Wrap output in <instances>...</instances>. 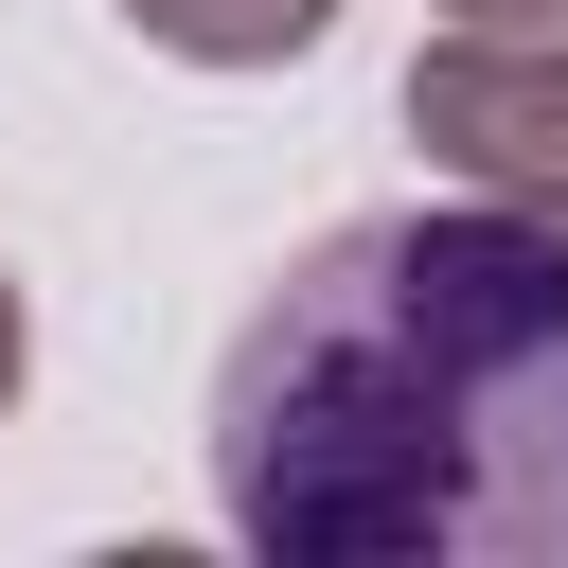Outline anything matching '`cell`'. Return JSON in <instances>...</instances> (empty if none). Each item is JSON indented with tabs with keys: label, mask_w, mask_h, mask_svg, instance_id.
I'll return each instance as SVG.
<instances>
[{
	"label": "cell",
	"mask_w": 568,
	"mask_h": 568,
	"mask_svg": "<svg viewBox=\"0 0 568 568\" xmlns=\"http://www.w3.org/2000/svg\"><path fill=\"white\" fill-rule=\"evenodd\" d=\"M213 515L266 568H568V231H320L213 355Z\"/></svg>",
	"instance_id": "1"
},
{
	"label": "cell",
	"mask_w": 568,
	"mask_h": 568,
	"mask_svg": "<svg viewBox=\"0 0 568 568\" xmlns=\"http://www.w3.org/2000/svg\"><path fill=\"white\" fill-rule=\"evenodd\" d=\"M408 142L497 195V213H550L568 231V36L550 18H462L408 53Z\"/></svg>",
	"instance_id": "2"
},
{
	"label": "cell",
	"mask_w": 568,
	"mask_h": 568,
	"mask_svg": "<svg viewBox=\"0 0 568 568\" xmlns=\"http://www.w3.org/2000/svg\"><path fill=\"white\" fill-rule=\"evenodd\" d=\"M320 18L337 0H124V36H160L178 71H284V53H320Z\"/></svg>",
	"instance_id": "3"
},
{
	"label": "cell",
	"mask_w": 568,
	"mask_h": 568,
	"mask_svg": "<svg viewBox=\"0 0 568 568\" xmlns=\"http://www.w3.org/2000/svg\"><path fill=\"white\" fill-rule=\"evenodd\" d=\"M18 373H36V320H18V284H0V408H18Z\"/></svg>",
	"instance_id": "4"
},
{
	"label": "cell",
	"mask_w": 568,
	"mask_h": 568,
	"mask_svg": "<svg viewBox=\"0 0 568 568\" xmlns=\"http://www.w3.org/2000/svg\"><path fill=\"white\" fill-rule=\"evenodd\" d=\"M444 18H568V0H444Z\"/></svg>",
	"instance_id": "5"
}]
</instances>
